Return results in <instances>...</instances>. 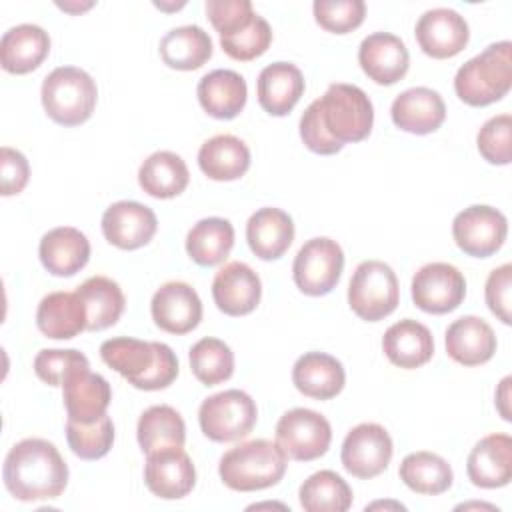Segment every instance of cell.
Wrapping results in <instances>:
<instances>
[{
  "mask_svg": "<svg viewBox=\"0 0 512 512\" xmlns=\"http://www.w3.org/2000/svg\"><path fill=\"white\" fill-rule=\"evenodd\" d=\"M374 124V108L366 92L354 84H330L300 118L304 146L322 156L342 150L346 142L364 140Z\"/></svg>",
  "mask_w": 512,
  "mask_h": 512,
  "instance_id": "obj_1",
  "label": "cell"
},
{
  "mask_svg": "<svg viewBox=\"0 0 512 512\" xmlns=\"http://www.w3.org/2000/svg\"><path fill=\"white\" fill-rule=\"evenodd\" d=\"M2 480L6 490L20 502L52 500L68 484V464L52 442L24 438L6 454Z\"/></svg>",
  "mask_w": 512,
  "mask_h": 512,
  "instance_id": "obj_2",
  "label": "cell"
},
{
  "mask_svg": "<svg viewBox=\"0 0 512 512\" xmlns=\"http://www.w3.org/2000/svg\"><path fill=\"white\" fill-rule=\"evenodd\" d=\"M100 356L138 390L168 388L178 376V358L164 342L118 336L102 342Z\"/></svg>",
  "mask_w": 512,
  "mask_h": 512,
  "instance_id": "obj_3",
  "label": "cell"
},
{
  "mask_svg": "<svg viewBox=\"0 0 512 512\" xmlns=\"http://www.w3.org/2000/svg\"><path fill=\"white\" fill-rule=\"evenodd\" d=\"M288 460L276 442L258 438L230 448L218 464L222 482L236 492H256L276 486Z\"/></svg>",
  "mask_w": 512,
  "mask_h": 512,
  "instance_id": "obj_4",
  "label": "cell"
},
{
  "mask_svg": "<svg viewBox=\"0 0 512 512\" xmlns=\"http://www.w3.org/2000/svg\"><path fill=\"white\" fill-rule=\"evenodd\" d=\"M512 86V44L508 40L486 46L462 64L454 76L456 96L468 106H488L502 100Z\"/></svg>",
  "mask_w": 512,
  "mask_h": 512,
  "instance_id": "obj_5",
  "label": "cell"
},
{
  "mask_svg": "<svg viewBox=\"0 0 512 512\" xmlns=\"http://www.w3.org/2000/svg\"><path fill=\"white\" fill-rule=\"evenodd\" d=\"M42 106L48 118L62 126L86 122L98 100V88L92 76L76 66H58L42 82Z\"/></svg>",
  "mask_w": 512,
  "mask_h": 512,
  "instance_id": "obj_6",
  "label": "cell"
},
{
  "mask_svg": "<svg viewBox=\"0 0 512 512\" xmlns=\"http://www.w3.org/2000/svg\"><path fill=\"white\" fill-rule=\"evenodd\" d=\"M398 300V278L386 262L364 260L356 266L348 284V304L358 318L378 322L396 310Z\"/></svg>",
  "mask_w": 512,
  "mask_h": 512,
  "instance_id": "obj_7",
  "label": "cell"
},
{
  "mask_svg": "<svg viewBox=\"0 0 512 512\" xmlns=\"http://www.w3.org/2000/svg\"><path fill=\"white\" fill-rule=\"evenodd\" d=\"M258 420V408L244 390H224L208 396L198 410L200 430L214 442L246 438Z\"/></svg>",
  "mask_w": 512,
  "mask_h": 512,
  "instance_id": "obj_8",
  "label": "cell"
},
{
  "mask_svg": "<svg viewBox=\"0 0 512 512\" xmlns=\"http://www.w3.org/2000/svg\"><path fill=\"white\" fill-rule=\"evenodd\" d=\"M344 268V252L332 238H312L296 254L292 278L300 292L308 296L330 294Z\"/></svg>",
  "mask_w": 512,
  "mask_h": 512,
  "instance_id": "obj_9",
  "label": "cell"
},
{
  "mask_svg": "<svg viewBox=\"0 0 512 512\" xmlns=\"http://www.w3.org/2000/svg\"><path fill=\"white\" fill-rule=\"evenodd\" d=\"M330 442V422L310 408H292L276 424V444L286 458L298 462L316 460L328 452Z\"/></svg>",
  "mask_w": 512,
  "mask_h": 512,
  "instance_id": "obj_10",
  "label": "cell"
},
{
  "mask_svg": "<svg viewBox=\"0 0 512 512\" xmlns=\"http://www.w3.org/2000/svg\"><path fill=\"white\" fill-rule=\"evenodd\" d=\"M508 234L506 216L486 204H474L454 216L452 236L456 246L474 258L496 254Z\"/></svg>",
  "mask_w": 512,
  "mask_h": 512,
  "instance_id": "obj_11",
  "label": "cell"
},
{
  "mask_svg": "<svg viewBox=\"0 0 512 512\" xmlns=\"http://www.w3.org/2000/svg\"><path fill=\"white\" fill-rule=\"evenodd\" d=\"M392 450V438L384 426L362 422L346 434L340 460L348 474L360 480H370L388 468Z\"/></svg>",
  "mask_w": 512,
  "mask_h": 512,
  "instance_id": "obj_12",
  "label": "cell"
},
{
  "mask_svg": "<svg viewBox=\"0 0 512 512\" xmlns=\"http://www.w3.org/2000/svg\"><path fill=\"white\" fill-rule=\"evenodd\" d=\"M412 300L428 314H448L456 310L466 296L462 272L448 262H430L412 278Z\"/></svg>",
  "mask_w": 512,
  "mask_h": 512,
  "instance_id": "obj_13",
  "label": "cell"
},
{
  "mask_svg": "<svg viewBox=\"0 0 512 512\" xmlns=\"http://www.w3.org/2000/svg\"><path fill=\"white\" fill-rule=\"evenodd\" d=\"M144 482L162 500H178L192 492L196 468L182 446H166L146 454Z\"/></svg>",
  "mask_w": 512,
  "mask_h": 512,
  "instance_id": "obj_14",
  "label": "cell"
},
{
  "mask_svg": "<svg viewBox=\"0 0 512 512\" xmlns=\"http://www.w3.org/2000/svg\"><path fill=\"white\" fill-rule=\"evenodd\" d=\"M414 34L422 52L436 60L460 54L470 38L466 18L452 8L426 10L418 18Z\"/></svg>",
  "mask_w": 512,
  "mask_h": 512,
  "instance_id": "obj_15",
  "label": "cell"
},
{
  "mask_svg": "<svg viewBox=\"0 0 512 512\" xmlns=\"http://www.w3.org/2000/svg\"><path fill=\"white\" fill-rule=\"evenodd\" d=\"M158 228L152 208L134 200L110 204L102 214L104 238L120 250H136L146 246Z\"/></svg>",
  "mask_w": 512,
  "mask_h": 512,
  "instance_id": "obj_16",
  "label": "cell"
},
{
  "mask_svg": "<svg viewBox=\"0 0 512 512\" xmlns=\"http://www.w3.org/2000/svg\"><path fill=\"white\" fill-rule=\"evenodd\" d=\"M154 324L168 334H188L202 320V300L186 282L162 284L150 302Z\"/></svg>",
  "mask_w": 512,
  "mask_h": 512,
  "instance_id": "obj_17",
  "label": "cell"
},
{
  "mask_svg": "<svg viewBox=\"0 0 512 512\" xmlns=\"http://www.w3.org/2000/svg\"><path fill=\"white\" fill-rule=\"evenodd\" d=\"M358 62L370 80L390 86L406 76L410 54L406 44L396 34L374 32L360 42Z\"/></svg>",
  "mask_w": 512,
  "mask_h": 512,
  "instance_id": "obj_18",
  "label": "cell"
},
{
  "mask_svg": "<svg viewBox=\"0 0 512 512\" xmlns=\"http://www.w3.org/2000/svg\"><path fill=\"white\" fill-rule=\"evenodd\" d=\"M262 296L260 276L244 262L224 264L212 280V298L228 316L250 314Z\"/></svg>",
  "mask_w": 512,
  "mask_h": 512,
  "instance_id": "obj_19",
  "label": "cell"
},
{
  "mask_svg": "<svg viewBox=\"0 0 512 512\" xmlns=\"http://www.w3.org/2000/svg\"><path fill=\"white\" fill-rule=\"evenodd\" d=\"M62 398L70 420L94 422L106 414L112 390L104 376L90 372V366H82L64 378Z\"/></svg>",
  "mask_w": 512,
  "mask_h": 512,
  "instance_id": "obj_20",
  "label": "cell"
},
{
  "mask_svg": "<svg viewBox=\"0 0 512 512\" xmlns=\"http://www.w3.org/2000/svg\"><path fill=\"white\" fill-rule=\"evenodd\" d=\"M390 116L396 128L424 136L442 126L446 118V104L436 90L414 86L394 98Z\"/></svg>",
  "mask_w": 512,
  "mask_h": 512,
  "instance_id": "obj_21",
  "label": "cell"
},
{
  "mask_svg": "<svg viewBox=\"0 0 512 512\" xmlns=\"http://www.w3.org/2000/svg\"><path fill=\"white\" fill-rule=\"evenodd\" d=\"M466 474L478 488H502L512 480V438L508 434L484 436L468 454Z\"/></svg>",
  "mask_w": 512,
  "mask_h": 512,
  "instance_id": "obj_22",
  "label": "cell"
},
{
  "mask_svg": "<svg viewBox=\"0 0 512 512\" xmlns=\"http://www.w3.org/2000/svg\"><path fill=\"white\" fill-rule=\"evenodd\" d=\"M42 266L60 278L74 276L90 260V242L84 232L72 226H58L48 230L38 244Z\"/></svg>",
  "mask_w": 512,
  "mask_h": 512,
  "instance_id": "obj_23",
  "label": "cell"
},
{
  "mask_svg": "<svg viewBox=\"0 0 512 512\" xmlns=\"http://www.w3.org/2000/svg\"><path fill=\"white\" fill-rule=\"evenodd\" d=\"M446 352L462 366L486 364L496 352L492 326L478 316H460L446 328Z\"/></svg>",
  "mask_w": 512,
  "mask_h": 512,
  "instance_id": "obj_24",
  "label": "cell"
},
{
  "mask_svg": "<svg viewBox=\"0 0 512 512\" xmlns=\"http://www.w3.org/2000/svg\"><path fill=\"white\" fill-rule=\"evenodd\" d=\"M196 94L208 116L218 120H232L246 106L248 86L238 72L218 68L200 78Z\"/></svg>",
  "mask_w": 512,
  "mask_h": 512,
  "instance_id": "obj_25",
  "label": "cell"
},
{
  "mask_svg": "<svg viewBox=\"0 0 512 512\" xmlns=\"http://www.w3.org/2000/svg\"><path fill=\"white\" fill-rule=\"evenodd\" d=\"M304 88V76L298 66L290 62H272L258 74V104L270 116H286L302 98Z\"/></svg>",
  "mask_w": 512,
  "mask_h": 512,
  "instance_id": "obj_26",
  "label": "cell"
},
{
  "mask_svg": "<svg viewBox=\"0 0 512 512\" xmlns=\"http://www.w3.org/2000/svg\"><path fill=\"white\" fill-rule=\"evenodd\" d=\"M296 390L314 400H330L338 396L346 382V372L340 360L326 352H306L292 368Z\"/></svg>",
  "mask_w": 512,
  "mask_h": 512,
  "instance_id": "obj_27",
  "label": "cell"
},
{
  "mask_svg": "<svg viewBox=\"0 0 512 512\" xmlns=\"http://www.w3.org/2000/svg\"><path fill=\"white\" fill-rule=\"evenodd\" d=\"M50 52V36L36 24H18L2 34L0 64L10 74L36 70Z\"/></svg>",
  "mask_w": 512,
  "mask_h": 512,
  "instance_id": "obj_28",
  "label": "cell"
},
{
  "mask_svg": "<svg viewBox=\"0 0 512 512\" xmlns=\"http://www.w3.org/2000/svg\"><path fill=\"white\" fill-rule=\"evenodd\" d=\"M246 240L260 260H278L294 240V222L280 208H260L246 222Z\"/></svg>",
  "mask_w": 512,
  "mask_h": 512,
  "instance_id": "obj_29",
  "label": "cell"
},
{
  "mask_svg": "<svg viewBox=\"0 0 512 512\" xmlns=\"http://www.w3.org/2000/svg\"><path fill=\"white\" fill-rule=\"evenodd\" d=\"M382 350L394 366L414 370L432 358L434 338L422 322L404 318L384 332Z\"/></svg>",
  "mask_w": 512,
  "mask_h": 512,
  "instance_id": "obj_30",
  "label": "cell"
},
{
  "mask_svg": "<svg viewBox=\"0 0 512 512\" xmlns=\"http://www.w3.org/2000/svg\"><path fill=\"white\" fill-rule=\"evenodd\" d=\"M38 330L54 340H70L86 330V308L78 292H50L36 310Z\"/></svg>",
  "mask_w": 512,
  "mask_h": 512,
  "instance_id": "obj_31",
  "label": "cell"
},
{
  "mask_svg": "<svg viewBox=\"0 0 512 512\" xmlns=\"http://www.w3.org/2000/svg\"><path fill=\"white\" fill-rule=\"evenodd\" d=\"M198 166L210 180H238L250 168V150L234 134H216L200 146Z\"/></svg>",
  "mask_w": 512,
  "mask_h": 512,
  "instance_id": "obj_32",
  "label": "cell"
},
{
  "mask_svg": "<svg viewBox=\"0 0 512 512\" xmlns=\"http://www.w3.org/2000/svg\"><path fill=\"white\" fill-rule=\"evenodd\" d=\"M188 182L190 172L186 162L170 150L150 154L138 170V184L152 198H174L186 190Z\"/></svg>",
  "mask_w": 512,
  "mask_h": 512,
  "instance_id": "obj_33",
  "label": "cell"
},
{
  "mask_svg": "<svg viewBox=\"0 0 512 512\" xmlns=\"http://www.w3.org/2000/svg\"><path fill=\"white\" fill-rule=\"evenodd\" d=\"M86 308V330L100 332L114 326L126 306V298L118 282L106 276H92L76 288Z\"/></svg>",
  "mask_w": 512,
  "mask_h": 512,
  "instance_id": "obj_34",
  "label": "cell"
},
{
  "mask_svg": "<svg viewBox=\"0 0 512 512\" xmlns=\"http://www.w3.org/2000/svg\"><path fill=\"white\" fill-rule=\"evenodd\" d=\"M160 58L174 70H196L212 58V38L196 24L178 26L160 40Z\"/></svg>",
  "mask_w": 512,
  "mask_h": 512,
  "instance_id": "obj_35",
  "label": "cell"
},
{
  "mask_svg": "<svg viewBox=\"0 0 512 512\" xmlns=\"http://www.w3.org/2000/svg\"><path fill=\"white\" fill-rule=\"evenodd\" d=\"M232 246L234 226L218 216L198 220L186 236V252L198 266H216L224 262Z\"/></svg>",
  "mask_w": 512,
  "mask_h": 512,
  "instance_id": "obj_36",
  "label": "cell"
},
{
  "mask_svg": "<svg viewBox=\"0 0 512 512\" xmlns=\"http://www.w3.org/2000/svg\"><path fill=\"white\" fill-rule=\"evenodd\" d=\"M136 438L144 454L166 446H184L186 442V424L172 406L156 404L146 408L136 426Z\"/></svg>",
  "mask_w": 512,
  "mask_h": 512,
  "instance_id": "obj_37",
  "label": "cell"
},
{
  "mask_svg": "<svg viewBox=\"0 0 512 512\" xmlns=\"http://www.w3.org/2000/svg\"><path fill=\"white\" fill-rule=\"evenodd\" d=\"M400 480L416 494L436 496L452 486L454 474L450 464L434 452H412L400 462Z\"/></svg>",
  "mask_w": 512,
  "mask_h": 512,
  "instance_id": "obj_38",
  "label": "cell"
},
{
  "mask_svg": "<svg viewBox=\"0 0 512 512\" xmlns=\"http://www.w3.org/2000/svg\"><path fill=\"white\" fill-rule=\"evenodd\" d=\"M298 498L306 512H346L352 506V488L334 470H320L302 482Z\"/></svg>",
  "mask_w": 512,
  "mask_h": 512,
  "instance_id": "obj_39",
  "label": "cell"
},
{
  "mask_svg": "<svg viewBox=\"0 0 512 512\" xmlns=\"http://www.w3.org/2000/svg\"><path fill=\"white\" fill-rule=\"evenodd\" d=\"M190 370L204 386L226 382L234 372V354L224 340L200 338L188 352Z\"/></svg>",
  "mask_w": 512,
  "mask_h": 512,
  "instance_id": "obj_40",
  "label": "cell"
},
{
  "mask_svg": "<svg viewBox=\"0 0 512 512\" xmlns=\"http://www.w3.org/2000/svg\"><path fill=\"white\" fill-rule=\"evenodd\" d=\"M66 440L70 450L82 460H98L106 456L114 444V424L108 414L94 422L66 420Z\"/></svg>",
  "mask_w": 512,
  "mask_h": 512,
  "instance_id": "obj_41",
  "label": "cell"
},
{
  "mask_svg": "<svg viewBox=\"0 0 512 512\" xmlns=\"http://www.w3.org/2000/svg\"><path fill=\"white\" fill-rule=\"evenodd\" d=\"M270 42H272V28L260 14H256L252 22L242 30L228 36H220L222 50L230 58L240 62H248L262 56L268 50Z\"/></svg>",
  "mask_w": 512,
  "mask_h": 512,
  "instance_id": "obj_42",
  "label": "cell"
},
{
  "mask_svg": "<svg viewBox=\"0 0 512 512\" xmlns=\"http://www.w3.org/2000/svg\"><path fill=\"white\" fill-rule=\"evenodd\" d=\"M316 22L334 34H346L358 28L366 16L362 0H316L312 4Z\"/></svg>",
  "mask_w": 512,
  "mask_h": 512,
  "instance_id": "obj_43",
  "label": "cell"
},
{
  "mask_svg": "<svg viewBox=\"0 0 512 512\" xmlns=\"http://www.w3.org/2000/svg\"><path fill=\"white\" fill-rule=\"evenodd\" d=\"M510 136H512V116L510 114L492 116L478 130V136H476L478 152L490 164H498V166L510 164L512 160Z\"/></svg>",
  "mask_w": 512,
  "mask_h": 512,
  "instance_id": "obj_44",
  "label": "cell"
},
{
  "mask_svg": "<svg viewBox=\"0 0 512 512\" xmlns=\"http://www.w3.org/2000/svg\"><path fill=\"white\" fill-rule=\"evenodd\" d=\"M82 366H90V362L80 350H74V348H68V350L46 348V350H40L34 358V372L48 386H62L64 378L72 370Z\"/></svg>",
  "mask_w": 512,
  "mask_h": 512,
  "instance_id": "obj_45",
  "label": "cell"
},
{
  "mask_svg": "<svg viewBox=\"0 0 512 512\" xmlns=\"http://www.w3.org/2000/svg\"><path fill=\"white\" fill-rule=\"evenodd\" d=\"M206 14L220 36L242 30L256 16L250 0H208Z\"/></svg>",
  "mask_w": 512,
  "mask_h": 512,
  "instance_id": "obj_46",
  "label": "cell"
},
{
  "mask_svg": "<svg viewBox=\"0 0 512 512\" xmlns=\"http://www.w3.org/2000/svg\"><path fill=\"white\" fill-rule=\"evenodd\" d=\"M510 290H512V266L502 264L488 274L484 296L490 312L504 324H510Z\"/></svg>",
  "mask_w": 512,
  "mask_h": 512,
  "instance_id": "obj_47",
  "label": "cell"
},
{
  "mask_svg": "<svg viewBox=\"0 0 512 512\" xmlns=\"http://www.w3.org/2000/svg\"><path fill=\"white\" fill-rule=\"evenodd\" d=\"M30 178V166L26 156L20 150L2 146L0 150V180L2 196H12L24 190Z\"/></svg>",
  "mask_w": 512,
  "mask_h": 512,
  "instance_id": "obj_48",
  "label": "cell"
},
{
  "mask_svg": "<svg viewBox=\"0 0 512 512\" xmlns=\"http://www.w3.org/2000/svg\"><path fill=\"white\" fill-rule=\"evenodd\" d=\"M508 386H510V376H506V378L500 382V390H498V394H496V406H498L502 418L510 422L512 416H510V408L506 406V404H508Z\"/></svg>",
  "mask_w": 512,
  "mask_h": 512,
  "instance_id": "obj_49",
  "label": "cell"
}]
</instances>
